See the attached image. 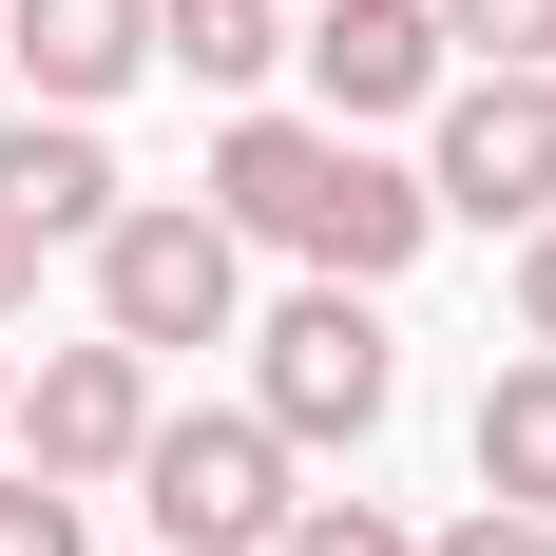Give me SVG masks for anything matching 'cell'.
Segmentation results:
<instances>
[{"label":"cell","instance_id":"6da1fadb","mask_svg":"<svg viewBox=\"0 0 556 556\" xmlns=\"http://www.w3.org/2000/svg\"><path fill=\"white\" fill-rule=\"evenodd\" d=\"M212 212H230V250H307L327 288H384L403 250L442 230V192H422V173H384L365 135H327V115H230Z\"/></svg>","mask_w":556,"mask_h":556},{"label":"cell","instance_id":"7a4b0ae2","mask_svg":"<svg viewBox=\"0 0 556 556\" xmlns=\"http://www.w3.org/2000/svg\"><path fill=\"white\" fill-rule=\"evenodd\" d=\"M384 403H403V345H384V307H365V288L307 269L269 327H250V422H269L288 460H307V442H365Z\"/></svg>","mask_w":556,"mask_h":556},{"label":"cell","instance_id":"3957f363","mask_svg":"<svg viewBox=\"0 0 556 556\" xmlns=\"http://www.w3.org/2000/svg\"><path fill=\"white\" fill-rule=\"evenodd\" d=\"M230 307H250V250H230L212 192H135L97 230V327L115 345H230Z\"/></svg>","mask_w":556,"mask_h":556},{"label":"cell","instance_id":"277c9868","mask_svg":"<svg viewBox=\"0 0 556 556\" xmlns=\"http://www.w3.org/2000/svg\"><path fill=\"white\" fill-rule=\"evenodd\" d=\"M135 518H154L173 556H269L288 538V442L230 403V422H154L135 442Z\"/></svg>","mask_w":556,"mask_h":556},{"label":"cell","instance_id":"5b68a950","mask_svg":"<svg viewBox=\"0 0 556 556\" xmlns=\"http://www.w3.org/2000/svg\"><path fill=\"white\" fill-rule=\"evenodd\" d=\"M422 192H442L460 230H538V212H556V77H500V58H480V77L442 97Z\"/></svg>","mask_w":556,"mask_h":556},{"label":"cell","instance_id":"8992f818","mask_svg":"<svg viewBox=\"0 0 556 556\" xmlns=\"http://www.w3.org/2000/svg\"><path fill=\"white\" fill-rule=\"evenodd\" d=\"M135 442H154V345H39V384H20V460L39 480H135Z\"/></svg>","mask_w":556,"mask_h":556},{"label":"cell","instance_id":"52a82bcc","mask_svg":"<svg viewBox=\"0 0 556 556\" xmlns=\"http://www.w3.org/2000/svg\"><path fill=\"white\" fill-rule=\"evenodd\" d=\"M288 58H307L327 135H365V115H422V97H442V0H307V20H288Z\"/></svg>","mask_w":556,"mask_h":556},{"label":"cell","instance_id":"ba28073f","mask_svg":"<svg viewBox=\"0 0 556 556\" xmlns=\"http://www.w3.org/2000/svg\"><path fill=\"white\" fill-rule=\"evenodd\" d=\"M0 212L39 230V250H97L135 192H115V135L97 115H0Z\"/></svg>","mask_w":556,"mask_h":556},{"label":"cell","instance_id":"9c48e42d","mask_svg":"<svg viewBox=\"0 0 556 556\" xmlns=\"http://www.w3.org/2000/svg\"><path fill=\"white\" fill-rule=\"evenodd\" d=\"M0 58L39 77V115H97L154 58V0H0Z\"/></svg>","mask_w":556,"mask_h":556},{"label":"cell","instance_id":"30bf717a","mask_svg":"<svg viewBox=\"0 0 556 556\" xmlns=\"http://www.w3.org/2000/svg\"><path fill=\"white\" fill-rule=\"evenodd\" d=\"M480 500H518V518H556V345L480 384Z\"/></svg>","mask_w":556,"mask_h":556},{"label":"cell","instance_id":"8fae6325","mask_svg":"<svg viewBox=\"0 0 556 556\" xmlns=\"http://www.w3.org/2000/svg\"><path fill=\"white\" fill-rule=\"evenodd\" d=\"M154 58L212 77V97H250V77L288 58V0H154Z\"/></svg>","mask_w":556,"mask_h":556},{"label":"cell","instance_id":"7c38bea8","mask_svg":"<svg viewBox=\"0 0 556 556\" xmlns=\"http://www.w3.org/2000/svg\"><path fill=\"white\" fill-rule=\"evenodd\" d=\"M442 58H500V77H556V0H442Z\"/></svg>","mask_w":556,"mask_h":556},{"label":"cell","instance_id":"4fadbf2b","mask_svg":"<svg viewBox=\"0 0 556 556\" xmlns=\"http://www.w3.org/2000/svg\"><path fill=\"white\" fill-rule=\"evenodd\" d=\"M269 556H422V538H403L384 500H288V538H269Z\"/></svg>","mask_w":556,"mask_h":556},{"label":"cell","instance_id":"5bb4252c","mask_svg":"<svg viewBox=\"0 0 556 556\" xmlns=\"http://www.w3.org/2000/svg\"><path fill=\"white\" fill-rule=\"evenodd\" d=\"M0 556H97L77 538V480H0Z\"/></svg>","mask_w":556,"mask_h":556},{"label":"cell","instance_id":"9a60e30c","mask_svg":"<svg viewBox=\"0 0 556 556\" xmlns=\"http://www.w3.org/2000/svg\"><path fill=\"white\" fill-rule=\"evenodd\" d=\"M422 556H556V518H518V500H480V518H442Z\"/></svg>","mask_w":556,"mask_h":556},{"label":"cell","instance_id":"2e32d148","mask_svg":"<svg viewBox=\"0 0 556 556\" xmlns=\"http://www.w3.org/2000/svg\"><path fill=\"white\" fill-rule=\"evenodd\" d=\"M518 345H556V212L518 230Z\"/></svg>","mask_w":556,"mask_h":556},{"label":"cell","instance_id":"e0dca14e","mask_svg":"<svg viewBox=\"0 0 556 556\" xmlns=\"http://www.w3.org/2000/svg\"><path fill=\"white\" fill-rule=\"evenodd\" d=\"M20 307H39V230L0 212V327H20Z\"/></svg>","mask_w":556,"mask_h":556},{"label":"cell","instance_id":"ac0fdd59","mask_svg":"<svg viewBox=\"0 0 556 556\" xmlns=\"http://www.w3.org/2000/svg\"><path fill=\"white\" fill-rule=\"evenodd\" d=\"M0 442H20V384H0Z\"/></svg>","mask_w":556,"mask_h":556}]
</instances>
